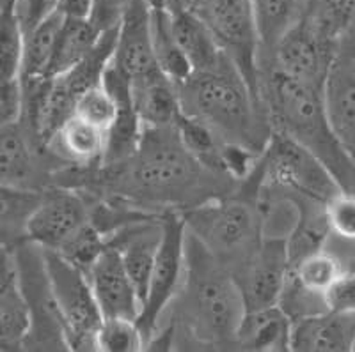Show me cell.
<instances>
[{
  "label": "cell",
  "instance_id": "17",
  "mask_svg": "<svg viewBox=\"0 0 355 352\" xmlns=\"http://www.w3.org/2000/svg\"><path fill=\"white\" fill-rule=\"evenodd\" d=\"M291 351L347 352L355 351V313L322 312L295 320Z\"/></svg>",
  "mask_w": 355,
  "mask_h": 352
},
{
  "label": "cell",
  "instance_id": "36",
  "mask_svg": "<svg viewBox=\"0 0 355 352\" xmlns=\"http://www.w3.org/2000/svg\"><path fill=\"white\" fill-rule=\"evenodd\" d=\"M93 0H61L59 12L68 18H89Z\"/></svg>",
  "mask_w": 355,
  "mask_h": 352
},
{
  "label": "cell",
  "instance_id": "38",
  "mask_svg": "<svg viewBox=\"0 0 355 352\" xmlns=\"http://www.w3.org/2000/svg\"><path fill=\"white\" fill-rule=\"evenodd\" d=\"M339 53H352V55H355V34H354V37H352V39L345 44L343 48H341V52Z\"/></svg>",
  "mask_w": 355,
  "mask_h": 352
},
{
  "label": "cell",
  "instance_id": "40",
  "mask_svg": "<svg viewBox=\"0 0 355 352\" xmlns=\"http://www.w3.org/2000/svg\"><path fill=\"white\" fill-rule=\"evenodd\" d=\"M194 4H196V0H194Z\"/></svg>",
  "mask_w": 355,
  "mask_h": 352
},
{
  "label": "cell",
  "instance_id": "25",
  "mask_svg": "<svg viewBox=\"0 0 355 352\" xmlns=\"http://www.w3.org/2000/svg\"><path fill=\"white\" fill-rule=\"evenodd\" d=\"M64 15L55 12L49 20L37 25L36 28L25 34L24 64L20 78H44L50 76L53 52L59 33H61Z\"/></svg>",
  "mask_w": 355,
  "mask_h": 352
},
{
  "label": "cell",
  "instance_id": "35",
  "mask_svg": "<svg viewBox=\"0 0 355 352\" xmlns=\"http://www.w3.org/2000/svg\"><path fill=\"white\" fill-rule=\"evenodd\" d=\"M24 113V87L20 78L2 80L0 85V124H12Z\"/></svg>",
  "mask_w": 355,
  "mask_h": 352
},
{
  "label": "cell",
  "instance_id": "26",
  "mask_svg": "<svg viewBox=\"0 0 355 352\" xmlns=\"http://www.w3.org/2000/svg\"><path fill=\"white\" fill-rule=\"evenodd\" d=\"M151 33H153V52L158 68L176 84L185 82L194 71L174 39L171 15L151 9Z\"/></svg>",
  "mask_w": 355,
  "mask_h": 352
},
{
  "label": "cell",
  "instance_id": "1",
  "mask_svg": "<svg viewBox=\"0 0 355 352\" xmlns=\"http://www.w3.org/2000/svg\"><path fill=\"white\" fill-rule=\"evenodd\" d=\"M174 347L230 349L247 313L233 272L187 230L185 277L173 303ZM166 322V320H164Z\"/></svg>",
  "mask_w": 355,
  "mask_h": 352
},
{
  "label": "cell",
  "instance_id": "33",
  "mask_svg": "<svg viewBox=\"0 0 355 352\" xmlns=\"http://www.w3.org/2000/svg\"><path fill=\"white\" fill-rule=\"evenodd\" d=\"M132 0H93L89 20L101 34L117 30Z\"/></svg>",
  "mask_w": 355,
  "mask_h": 352
},
{
  "label": "cell",
  "instance_id": "11",
  "mask_svg": "<svg viewBox=\"0 0 355 352\" xmlns=\"http://www.w3.org/2000/svg\"><path fill=\"white\" fill-rule=\"evenodd\" d=\"M336 55L338 52L320 39L306 18L302 25H299L279 44L270 57L259 62V69H275L293 80L323 89Z\"/></svg>",
  "mask_w": 355,
  "mask_h": 352
},
{
  "label": "cell",
  "instance_id": "23",
  "mask_svg": "<svg viewBox=\"0 0 355 352\" xmlns=\"http://www.w3.org/2000/svg\"><path fill=\"white\" fill-rule=\"evenodd\" d=\"M103 34L91 24L89 18L64 17L61 33L57 37L50 76H59L78 66L96 50Z\"/></svg>",
  "mask_w": 355,
  "mask_h": 352
},
{
  "label": "cell",
  "instance_id": "29",
  "mask_svg": "<svg viewBox=\"0 0 355 352\" xmlns=\"http://www.w3.org/2000/svg\"><path fill=\"white\" fill-rule=\"evenodd\" d=\"M73 115L80 117L89 124L98 126V128L105 129L109 133V129L116 122L117 101L109 89L105 87L103 80H101L100 84L93 85L89 91L82 94L80 100L75 104Z\"/></svg>",
  "mask_w": 355,
  "mask_h": 352
},
{
  "label": "cell",
  "instance_id": "20",
  "mask_svg": "<svg viewBox=\"0 0 355 352\" xmlns=\"http://www.w3.org/2000/svg\"><path fill=\"white\" fill-rule=\"evenodd\" d=\"M49 151L66 167H98L107 151V131L71 115L57 129Z\"/></svg>",
  "mask_w": 355,
  "mask_h": 352
},
{
  "label": "cell",
  "instance_id": "12",
  "mask_svg": "<svg viewBox=\"0 0 355 352\" xmlns=\"http://www.w3.org/2000/svg\"><path fill=\"white\" fill-rule=\"evenodd\" d=\"M291 262L288 241L265 239L250 262L234 278L242 288L247 310L277 306L290 280Z\"/></svg>",
  "mask_w": 355,
  "mask_h": 352
},
{
  "label": "cell",
  "instance_id": "16",
  "mask_svg": "<svg viewBox=\"0 0 355 352\" xmlns=\"http://www.w3.org/2000/svg\"><path fill=\"white\" fill-rule=\"evenodd\" d=\"M323 100L332 129L355 165V55H336L323 85Z\"/></svg>",
  "mask_w": 355,
  "mask_h": 352
},
{
  "label": "cell",
  "instance_id": "14",
  "mask_svg": "<svg viewBox=\"0 0 355 352\" xmlns=\"http://www.w3.org/2000/svg\"><path fill=\"white\" fill-rule=\"evenodd\" d=\"M112 64L130 80L157 71L151 33V8L148 0H132L125 18L117 27Z\"/></svg>",
  "mask_w": 355,
  "mask_h": 352
},
{
  "label": "cell",
  "instance_id": "28",
  "mask_svg": "<svg viewBox=\"0 0 355 352\" xmlns=\"http://www.w3.org/2000/svg\"><path fill=\"white\" fill-rule=\"evenodd\" d=\"M0 27V78H20L24 64L25 33L11 11H2Z\"/></svg>",
  "mask_w": 355,
  "mask_h": 352
},
{
  "label": "cell",
  "instance_id": "37",
  "mask_svg": "<svg viewBox=\"0 0 355 352\" xmlns=\"http://www.w3.org/2000/svg\"><path fill=\"white\" fill-rule=\"evenodd\" d=\"M148 4H150V8L153 9V11L174 15V12L194 8V0H148Z\"/></svg>",
  "mask_w": 355,
  "mask_h": 352
},
{
  "label": "cell",
  "instance_id": "34",
  "mask_svg": "<svg viewBox=\"0 0 355 352\" xmlns=\"http://www.w3.org/2000/svg\"><path fill=\"white\" fill-rule=\"evenodd\" d=\"M325 303L331 312L355 313V271L345 269L325 293Z\"/></svg>",
  "mask_w": 355,
  "mask_h": 352
},
{
  "label": "cell",
  "instance_id": "39",
  "mask_svg": "<svg viewBox=\"0 0 355 352\" xmlns=\"http://www.w3.org/2000/svg\"><path fill=\"white\" fill-rule=\"evenodd\" d=\"M12 4H15V0H0V8H2V11H11Z\"/></svg>",
  "mask_w": 355,
  "mask_h": 352
},
{
  "label": "cell",
  "instance_id": "19",
  "mask_svg": "<svg viewBox=\"0 0 355 352\" xmlns=\"http://www.w3.org/2000/svg\"><path fill=\"white\" fill-rule=\"evenodd\" d=\"M171 28L178 46L194 73L217 69L230 59L211 28L205 24L194 8L171 15Z\"/></svg>",
  "mask_w": 355,
  "mask_h": 352
},
{
  "label": "cell",
  "instance_id": "30",
  "mask_svg": "<svg viewBox=\"0 0 355 352\" xmlns=\"http://www.w3.org/2000/svg\"><path fill=\"white\" fill-rule=\"evenodd\" d=\"M146 340L137 320L103 319L98 333V351L103 352H137L144 351Z\"/></svg>",
  "mask_w": 355,
  "mask_h": 352
},
{
  "label": "cell",
  "instance_id": "13",
  "mask_svg": "<svg viewBox=\"0 0 355 352\" xmlns=\"http://www.w3.org/2000/svg\"><path fill=\"white\" fill-rule=\"evenodd\" d=\"M87 278L98 301L103 319L139 320L142 299L137 287L130 278L116 246L109 244L94 264L87 269Z\"/></svg>",
  "mask_w": 355,
  "mask_h": 352
},
{
  "label": "cell",
  "instance_id": "8",
  "mask_svg": "<svg viewBox=\"0 0 355 352\" xmlns=\"http://www.w3.org/2000/svg\"><path fill=\"white\" fill-rule=\"evenodd\" d=\"M194 9L259 98V43L252 0H196Z\"/></svg>",
  "mask_w": 355,
  "mask_h": 352
},
{
  "label": "cell",
  "instance_id": "2",
  "mask_svg": "<svg viewBox=\"0 0 355 352\" xmlns=\"http://www.w3.org/2000/svg\"><path fill=\"white\" fill-rule=\"evenodd\" d=\"M178 93L185 115L208 126L224 144L261 156L274 129L261 100L233 60L211 71L192 73L178 84Z\"/></svg>",
  "mask_w": 355,
  "mask_h": 352
},
{
  "label": "cell",
  "instance_id": "21",
  "mask_svg": "<svg viewBox=\"0 0 355 352\" xmlns=\"http://www.w3.org/2000/svg\"><path fill=\"white\" fill-rule=\"evenodd\" d=\"M313 0H252L259 62L270 57L295 28L304 24Z\"/></svg>",
  "mask_w": 355,
  "mask_h": 352
},
{
  "label": "cell",
  "instance_id": "3",
  "mask_svg": "<svg viewBox=\"0 0 355 352\" xmlns=\"http://www.w3.org/2000/svg\"><path fill=\"white\" fill-rule=\"evenodd\" d=\"M259 100L275 133H283L307 149L345 192L355 193V165L332 129L322 87L261 68Z\"/></svg>",
  "mask_w": 355,
  "mask_h": 352
},
{
  "label": "cell",
  "instance_id": "5",
  "mask_svg": "<svg viewBox=\"0 0 355 352\" xmlns=\"http://www.w3.org/2000/svg\"><path fill=\"white\" fill-rule=\"evenodd\" d=\"M250 179L259 188L279 189L309 201L327 204L343 192L327 167L302 145L283 133H272Z\"/></svg>",
  "mask_w": 355,
  "mask_h": 352
},
{
  "label": "cell",
  "instance_id": "4",
  "mask_svg": "<svg viewBox=\"0 0 355 352\" xmlns=\"http://www.w3.org/2000/svg\"><path fill=\"white\" fill-rule=\"evenodd\" d=\"M243 185L249 189L214 196L182 212L187 230L233 275L249 264L265 241L258 188L250 180Z\"/></svg>",
  "mask_w": 355,
  "mask_h": 352
},
{
  "label": "cell",
  "instance_id": "24",
  "mask_svg": "<svg viewBox=\"0 0 355 352\" xmlns=\"http://www.w3.org/2000/svg\"><path fill=\"white\" fill-rule=\"evenodd\" d=\"M307 24L339 53L355 34V0H313Z\"/></svg>",
  "mask_w": 355,
  "mask_h": 352
},
{
  "label": "cell",
  "instance_id": "7",
  "mask_svg": "<svg viewBox=\"0 0 355 352\" xmlns=\"http://www.w3.org/2000/svg\"><path fill=\"white\" fill-rule=\"evenodd\" d=\"M187 264V223L180 211H167L162 216V239L158 248L157 262L151 275L150 287L146 293L139 326L144 335L146 345L157 333L164 317L173 306Z\"/></svg>",
  "mask_w": 355,
  "mask_h": 352
},
{
  "label": "cell",
  "instance_id": "15",
  "mask_svg": "<svg viewBox=\"0 0 355 352\" xmlns=\"http://www.w3.org/2000/svg\"><path fill=\"white\" fill-rule=\"evenodd\" d=\"M33 331V312L21 285L15 250L4 244L2 250V284H0V349H25Z\"/></svg>",
  "mask_w": 355,
  "mask_h": 352
},
{
  "label": "cell",
  "instance_id": "18",
  "mask_svg": "<svg viewBox=\"0 0 355 352\" xmlns=\"http://www.w3.org/2000/svg\"><path fill=\"white\" fill-rule=\"evenodd\" d=\"M132 84V98L135 110L144 128H169L176 126L182 117V101L178 84L162 69L141 76Z\"/></svg>",
  "mask_w": 355,
  "mask_h": 352
},
{
  "label": "cell",
  "instance_id": "31",
  "mask_svg": "<svg viewBox=\"0 0 355 352\" xmlns=\"http://www.w3.org/2000/svg\"><path fill=\"white\" fill-rule=\"evenodd\" d=\"M331 237L347 246H355V193L339 192L325 204Z\"/></svg>",
  "mask_w": 355,
  "mask_h": 352
},
{
  "label": "cell",
  "instance_id": "6",
  "mask_svg": "<svg viewBox=\"0 0 355 352\" xmlns=\"http://www.w3.org/2000/svg\"><path fill=\"white\" fill-rule=\"evenodd\" d=\"M44 268L69 351H98L103 313L80 268L52 250H43Z\"/></svg>",
  "mask_w": 355,
  "mask_h": 352
},
{
  "label": "cell",
  "instance_id": "32",
  "mask_svg": "<svg viewBox=\"0 0 355 352\" xmlns=\"http://www.w3.org/2000/svg\"><path fill=\"white\" fill-rule=\"evenodd\" d=\"M61 0H15L11 12L18 20L24 33L36 28L37 25L49 20L55 12H59Z\"/></svg>",
  "mask_w": 355,
  "mask_h": 352
},
{
  "label": "cell",
  "instance_id": "22",
  "mask_svg": "<svg viewBox=\"0 0 355 352\" xmlns=\"http://www.w3.org/2000/svg\"><path fill=\"white\" fill-rule=\"evenodd\" d=\"M293 320L281 306L247 310L236 336V349L258 352L291 351Z\"/></svg>",
  "mask_w": 355,
  "mask_h": 352
},
{
  "label": "cell",
  "instance_id": "9",
  "mask_svg": "<svg viewBox=\"0 0 355 352\" xmlns=\"http://www.w3.org/2000/svg\"><path fill=\"white\" fill-rule=\"evenodd\" d=\"M87 196L82 189L68 186L44 189L25 225V241L43 250L61 252L85 225L91 223V201Z\"/></svg>",
  "mask_w": 355,
  "mask_h": 352
},
{
  "label": "cell",
  "instance_id": "10",
  "mask_svg": "<svg viewBox=\"0 0 355 352\" xmlns=\"http://www.w3.org/2000/svg\"><path fill=\"white\" fill-rule=\"evenodd\" d=\"M0 180L2 188L44 192L52 180V172L43 163L44 156H53L41 147L20 120L0 128Z\"/></svg>",
  "mask_w": 355,
  "mask_h": 352
},
{
  "label": "cell",
  "instance_id": "27",
  "mask_svg": "<svg viewBox=\"0 0 355 352\" xmlns=\"http://www.w3.org/2000/svg\"><path fill=\"white\" fill-rule=\"evenodd\" d=\"M345 272L341 257L332 250L323 248L320 252L304 257L291 266V278L307 290L325 294L332 284Z\"/></svg>",
  "mask_w": 355,
  "mask_h": 352
}]
</instances>
